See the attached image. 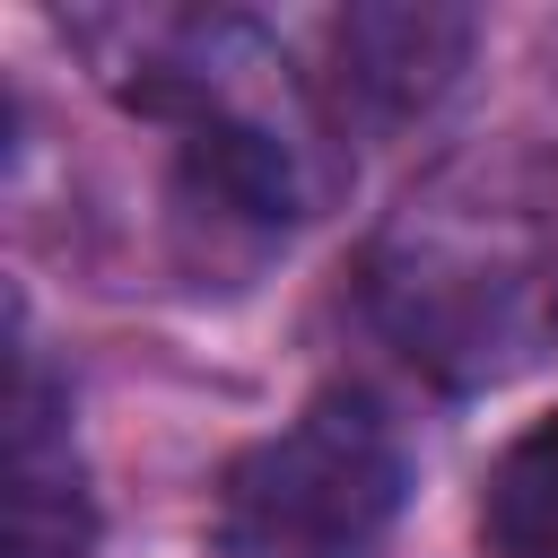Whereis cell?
<instances>
[{
    "instance_id": "cell-5",
    "label": "cell",
    "mask_w": 558,
    "mask_h": 558,
    "mask_svg": "<svg viewBox=\"0 0 558 558\" xmlns=\"http://www.w3.org/2000/svg\"><path fill=\"white\" fill-rule=\"evenodd\" d=\"M480 541L497 558H558V410L497 453L480 488Z\"/></svg>"
},
{
    "instance_id": "cell-2",
    "label": "cell",
    "mask_w": 558,
    "mask_h": 558,
    "mask_svg": "<svg viewBox=\"0 0 558 558\" xmlns=\"http://www.w3.org/2000/svg\"><path fill=\"white\" fill-rule=\"evenodd\" d=\"M462 61H471V17L462 9H349L331 26V87L366 122L427 113L453 87Z\"/></svg>"
},
{
    "instance_id": "cell-4",
    "label": "cell",
    "mask_w": 558,
    "mask_h": 558,
    "mask_svg": "<svg viewBox=\"0 0 558 558\" xmlns=\"http://www.w3.org/2000/svg\"><path fill=\"white\" fill-rule=\"evenodd\" d=\"M183 201L192 209H218L235 227H288L296 209V174H288V148L253 122H227V113H201L183 131Z\"/></svg>"
},
{
    "instance_id": "cell-1",
    "label": "cell",
    "mask_w": 558,
    "mask_h": 558,
    "mask_svg": "<svg viewBox=\"0 0 558 558\" xmlns=\"http://www.w3.org/2000/svg\"><path fill=\"white\" fill-rule=\"evenodd\" d=\"M401 480L410 462L384 410L357 392H323L218 471L209 541L218 558H349L401 514Z\"/></svg>"
},
{
    "instance_id": "cell-3",
    "label": "cell",
    "mask_w": 558,
    "mask_h": 558,
    "mask_svg": "<svg viewBox=\"0 0 558 558\" xmlns=\"http://www.w3.org/2000/svg\"><path fill=\"white\" fill-rule=\"evenodd\" d=\"M96 549V497L70 462V436L52 418V384L17 349L9 375V558H87Z\"/></svg>"
}]
</instances>
